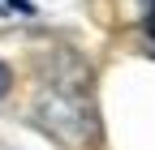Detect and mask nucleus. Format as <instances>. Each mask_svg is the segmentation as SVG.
<instances>
[{"mask_svg": "<svg viewBox=\"0 0 155 150\" xmlns=\"http://www.w3.org/2000/svg\"><path fill=\"white\" fill-rule=\"evenodd\" d=\"M39 120L48 124V133L65 146H82L95 129V107L86 90V69L78 77H48L39 90Z\"/></svg>", "mask_w": 155, "mask_h": 150, "instance_id": "1", "label": "nucleus"}, {"mask_svg": "<svg viewBox=\"0 0 155 150\" xmlns=\"http://www.w3.org/2000/svg\"><path fill=\"white\" fill-rule=\"evenodd\" d=\"M35 5L30 0H0V17H30Z\"/></svg>", "mask_w": 155, "mask_h": 150, "instance_id": "2", "label": "nucleus"}, {"mask_svg": "<svg viewBox=\"0 0 155 150\" xmlns=\"http://www.w3.org/2000/svg\"><path fill=\"white\" fill-rule=\"evenodd\" d=\"M9 86H13V73H9L5 60H0V95H9Z\"/></svg>", "mask_w": 155, "mask_h": 150, "instance_id": "3", "label": "nucleus"}, {"mask_svg": "<svg viewBox=\"0 0 155 150\" xmlns=\"http://www.w3.org/2000/svg\"><path fill=\"white\" fill-rule=\"evenodd\" d=\"M147 34H151V43H155V0H147Z\"/></svg>", "mask_w": 155, "mask_h": 150, "instance_id": "4", "label": "nucleus"}]
</instances>
